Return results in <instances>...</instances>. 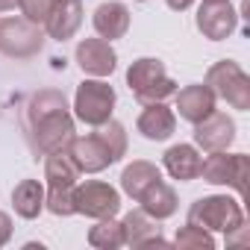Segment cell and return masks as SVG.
Returning <instances> with one entry per match:
<instances>
[{"instance_id":"obj_30","label":"cell","mask_w":250,"mask_h":250,"mask_svg":"<svg viewBox=\"0 0 250 250\" xmlns=\"http://www.w3.org/2000/svg\"><path fill=\"white\" fill-rule=\"evenodd\" d=\"M15 6H18V0H0V12H9Z\"/></svg>"},{"instance_id":"obj_26","label":"cell","mask_w":250,"mask_h":250,"mask_svg":"<svg viewBox=\"0 0 250 250\" xmlns=\"http://www.w3.org/2000/svg\"><path fill=\"white\" fill-rule=\"evenodd\" d=\"M44 209H50L59 218L74 215V188H47L44 191Z\"/></svg>"},{"instance_id":"obj_8","label":"cell","mask_w":250,"mask_h":250,"mask_svg":"<svg viewBox=\"0 0 250 250\" xmlns=\"http://www.w3.org/2000/svg\"><path fill=\"white\" fill-rule=\"evenodd\" d=\"M118 209H121V194L109 183L85 180L74 186V215L100 221V218H115Z\"/></svg>"},{"instance_id":"obj_32","label":"cell","mask_w":250,"mask_h":250,"mask_svg":"<svg viewBox=\"0 0 250 250\" xmlns=\"http://www.w3.org/2000/svg\"><path fill=\"white\" fill-rule=\"evenodd\" d=\"M139 3H145V0H139Z\"/></svg>"},{"instance_id":"obj_15","label":"cell","mask_w":250,"mask_h":250,"mask_svg":"<svg viewBox=\"0 0 250 250\" xmlns=\"http://www.w3.org/2000/svg\"><path fill=\"white\" fill-rule=\"evenodd\" d=\"M177 112H180V118L183 121H188V124H200L206 115H212L215 112V91L209 88V85H186V88H177Z\"/></svg>"},{"instance_id":"obj_28","label":"cell","mask_w":250,"mask_h":250,"mask_svg":"<svg viewBox=\"0 0 250 250\" xmlns=\"http://www.w3.org/2000/svg\"><path fill=\"white\" fill-rule=\"evenodd\" d=\"M9 238H12V218L6 212H0V247L9 244Z\"/></svg>"},{"instance_id":"obj_19","label":"cell","mask_w":250,"mask_h":250,"mask_svg":"<svg viewBox=\"0 0 250 250\" xmlns=\"http://www.w3.org/2000/svg\"><path fill=\"white\" fill-rule=\"evenodd\" d=\"M136 203H142V212H147L153 221H165L177 212L180 200H177V191L165 183V180H156Z\"/></svg>"},{"instance_id":"obj_25","label":"cell","mask_w":250,"mask_h":250,"mask_svg":"<svg viewBox=\"0 0 250 250\" xmlns=\"http://www.w3.org/2000/svg\"><path fill=\"white\" fill-rule=\"evenodd\" d=\"M100 139H103V145L112 150V156H115V162L127 153V130H124V124H118V121H106V124H100V133H97Z\"/></svg>"},{"instance_id":"obj_24","label":"cell","mask_w":250,"mask_h":250,"mask_svg":"<svg viewBox=\"0 0 250 250\" xmlns=\"http://www.w3.org/2000/svg\"><path fill=\"white\" fill-rule=\"evenodd\" d=\"M174 244H177L180 250H215L212 232L203 229V227H197V224H188V221H186V227L177 229Z\"/></svg>"},{"instance_id":"obj_3","label":"cell","mask_w":250,"mask_h":250,"mask_svg":"<svg viewBox=\"0 0 250 250\" xmlns=\"http://www.w3.org/2000/svg\"><path fill=\"white\" fill-rule=\"evenodd\" d=\"M188 224H197L209 232H235L241 224H244V209H241V200H232L227 194H209V197H200L191 203L188 209Z\"/></svg>"},{"instance_id":"obj_22","label":"cell","mask_w":250,"mask_h":250,"mask_svg":"<svg viewBox=\"0 0 250 250\" xmlns=\"http://www.w3.org/2000/svg\"><path fill=\"white\" fill-rule=\"evenodd\" d=\"M12 206L27 221L39 218L42 209H44V186L39 180H21L15 186V191H12Z\"/></svg>"},{"instance_id":"obj_9","label":"cell","mask_w":250,"mask_h":250,"mask_svg":"<svg viewBox=\"0 0 250 250\" xmlns=\"http://www.w3.org/2000/svg\"><path fill=\"white\" fill-rule=\"evenodd\" d=\"M232 142H235V121L227 112H218L215 109L200 124H194V145L200 150H206V153L227 150Z\"/></svg>"},{"instance_id":"obj_18","label":"cell","mask_w":250,"mask_h":250,"mask_svg":"<svg viewBox=\"0 0 250 250\" xmlns=\"http://www.w3.org/2000/svg\"><path fill=\"white\" fill-rule=\"evenodd\" d=\"M162 165L165 171L180 180V183H188V180H197L200 177V168H203V156L194 145H174L165 150L162 156Z\"/></svg>"},{"instance_id":"obj_16","label":"cell","mask_w":250,"mask_h":250,"mask_svg":"<svg viewBox=\"0 0 250 250\" xmlns=\"http://www.w3.org/2000/svg\"><path fill=\"white\" fill-rule=\"evenodd\" d=\"M136 130H139L147 142H165V139H171L174 130H177V115H174V109L165 106V100H162V103H147L145 112H142L139 121H136Z\"/></svg>"},{"instance_id":"obj_1","label":"cell","mask_w":250,"mask_h":250,"mask_svg":"<svg viewBox=\"0 0 250 250\" xmlns=\"http://www.w3.org/2000/svg\"><path fill=\"white\" fill-rule=\"evenodd\" d=\"M30 124H33V139L42 153L68 150L74 139V115L68 112L65 94L56 88L39 91L30 100Z\"/></svg>"},{"instance_id":"obj_27","label":"cell","mask_w":250,"mask_h":250,"mask_svg":"<svg viewBox=\"0 0 250 250\" xmlns=\"http://www.w3.org/2000/svg\"><path fill=\"white\" fill-rule=\"evenodd\" d=\"M50 6H53V0H18L21 15H24L27 21H33V24H44Z\"/></svg>"},{"instance_id":"obj_31","label":"cell","mask_w":250,"mask_h":250,"mask_svg":"<svg viewBox=\"0 0 250 250\" xmlns=\"http://www.w3.org/2000/svg\"><path fill=\"white\" fill-rule=\"evenodd\" d=\"M203 3H221V0H203Z\"/></svg>"},{"instance_id":"obj_20","label":"cell","mask_w":250,"mask_h":250,"mask_svg":"<svg viewBox=\"0 0 250 250\" xmlns=\"http://www.w3.org/2000/svg\"><path fill=\"white\" fill-rule=\"evenodd\" d=\"M156 180H162L159 165H153V162H147V159H136L133 165L124 168V174H121V188H124V194H127V197L139 200Z\"/></svg>"},{"instance_id":"obj_4","label":"cell","mask_w":250,"mask_h":250,"mask_svg":"<svg viewBox=\"0 0 250 250\" xmlns=\"http://www.w3.org/2000/svg\"><path fill=\"white\" fill-rule=\"evenodd\" d=\"M206 85L215 91V97L227 100L232 109L247 112L250 109V77L241 71L238 62L221 59L206 71Z\"/></svg>"},{"instance_id":"obj_2","label":"cell","mask_w":250,"mask_h":250,"mask_svg":"<svg viewBox=\"0 0 250 250\" xmlns=\"http://www.w3.org/2000/svg\"><path fill=\"white\" fill-rule=\"evenodd\" d=\"M127 85H130V91L136 94V100L142 106L162 103V100L177 94V83L168 77L165 62L153 59V56H142L127 68Z\"/></svg>"},{"instance_id":"obj_10","label":"cell","mask_w":250,"mask_h":250,"mask_svg":"<svg viewBox=\"0 0 250 250\" xmlns=\"http://www.w3.org/2000/svg\"><path fill=\"white\" fill-rule=\"evenodd\" d=\"M68 153L74 159V165L80 168V174H100L106 171L109 165H115V156L112 150L103 145V139L94 133V136H74L71 145H68Z\"/></svg>"},{"instance_id":"obj_11","label":"cell","mask_w":250,"mask_h":250,"mask_svg":"<svg viewBox=\"0 0 250 250\" xmlns=\"http://www.w3.org/2000/svg\"><path fill=\"white\" fill-rule=\"evenodd\" d=\"M77 65L83 68V74H88V77H97V80H103V77H109L115 68H118V53H115V47L106 42V39H83L80 44H77Z\"/></svg>"},{"instance_id":"obj_23","label":"cell","mask_w":250,"mask_h":250,"mask_svg":"<svg viewBox=\"0 0 250 250\" xmlns=\"http://www.w3.org/2000/svg\"><path fill=\"white\" fill-rule=\"evenodd\" d=\"M88 244L97 250H118L124 247V227L115 218H100L91 229H88Z\"/></svg>"},{"instance_id":"obj_5","label":"cell","mask_w":250,"mask_h":250,"mask_svg":"<svg viewBox=\"0 0 250 250\" xmlns=\"http://www.w3.org/2000/svg\"><path fill=\"white\" fill-rule=\"evenodd\" d=\"M200 177L212 186H229L235 188V194L244 200L247 197V180H250V159L247 153H227V150H215L203 159Z\"/></svg>"},{"instance_id":"obj_12","label":"cell","mask_w":250,"mask_h":250,"mask_svg":"<svg viewBox=\"0 0 250 250\" xmlns=\"http://www.w3.org/2000/svg\"><path fill=\"white\" fill-rule=\"evenodd\" d=\"M235 27H238V12L229 6V0H221V3H203L200 12H197V30L209 42L229 39L235 33Z\"/></svg>"},{"instance_id":"obj_17","label":"cell","mask_w":250,"mask_h":250,"mask_svg":"<svg viewBox=\"0 0 250 250\" xmlns=\"http://www.w3.org/2000/svg\"><path fill=\"white\" fill-rule=\"evenodd\" d=\"M91 24H94V33L106 42H115V39H124L130 30V9L118 3V0H106L100 3L91 15Z\"/></svg>"},{"instance_id":"obj_29","label":"cell","mask_w":250,"mask_h":250,"mask_svg":"<svg viewBox=\"0 0 250 250\" xmlns=\"http://www.w3.org/2000/svg\"><path fill=\"white\" fill-rule=\"evenodd\" d=\"M165 3H168L174 12H183V9H188V6L194 3V0H165Z\"/></svg>"},{"instance_id":"obj_6","label":"cell","mask_w":250,"mask_h":250,"mask_svg":"<svg viewBox=\"0 0 250 250\" xmlns=\"http://www.w3.org/2000/svg\"><path fill=\"white\" fill-rule=\"evenodd\" d=\"M115 109V88L103 80H83L74 94V115L88 127H100L112 118Z\"/></svg>"},{"instance_id":"obj_7","label":"cell","mask_w":250,"mask_h":250,"mask_svg":"<svg viewBox=\"0 0 250 250\" xmlns=\"http://www.w3.org/2000/svg\"><path fill=\"white\" fill-rule=\"evenodd\" d=\"M44 47V33L42 24L21 18H0V53L9 59H30L42 53Z\"/></svg>"},{"instance_id":"obj_13","label":"cell","mask_w":250,"mask_h":250,"mask_svg":"<svg viewBox=\"0 0 250 250\" xmlns=\"http://www.w3.org/2000/svg\"><path fill=\"white\" fill-rule=\"evenodd\" d=\"M83 24V0H53L44 18V33L56 42H68L77 36Z\"/></svg>"},{"instance_id":"obj_21","label":"cell","mask_w":250,"mask_h":250,"mask_svg":"<svg viewBox=\"0 0 250 250\" xmlns=\"http://www.w3.org/2000/svg\"><path fill=\"white\" fill-rule=\"evenodd\" d=\"M44 180H47V188H74L77 186L80 168L74 165L68 150L47 153V159H44Z\"/></svg>"},{"instance_id":"obj_14","label":"cell","mask_w":250,"mask_h":250,"mask_svg":"<svg viewBox=\"0 0 250 250\" xmlns=\"http://www.w3.org/2000/svg\"><path fill=\"white\" fill-rule=\"evenodd\" d=\"M121 227H124V244H130V247H168V241L162 238L156 221L142 209L127 212L124 221H121Z\"/></svg>"}]
</instances>
